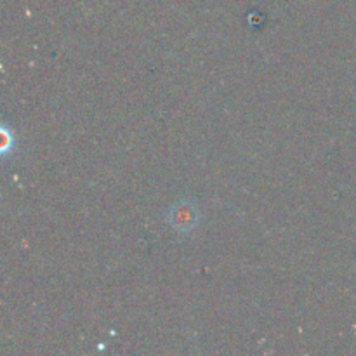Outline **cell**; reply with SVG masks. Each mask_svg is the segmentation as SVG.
I'll use <instances>...</instances> for the list:
<instances>
[{"label":"cell","mask_w":356,"mask_h":356,"mask_svg":"<svg viewBox=\"0 0 356 356\" xmlns=\"http://www.w3.org/2000/svg\"><path fill=\"white\" fill-rule=\"evenodd\" d=\"M169 221L174 229L179 233H188L197 228L198 212L190 204H176L169 212Z\"/></svg>","instance_id":"cell-1"}]
</instances>
